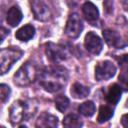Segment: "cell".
I'll list each match as a JSON object with an SVG mask.
<instances>
[{
	"label": "cell",
	"instance_id": "3",
	"mask_svg": "<svg viewBox=\"0 0 128 128\" xmlns=\"http://www.w3.org/2000/svg\"><path fill=\"white\" fill-rule=\"evenodd\" d=\"M23 51L18 47H9L0 49V75L9 71L12 65L21 58Z\"/></svg>",
	"mask_w": 128,
	"mask_h": 128
},
{
	"label": "cell",
	"instance_id": "13",
	"mask_svg": "<svg viewBox=\"0 0 128 128\" xmlns=\"http://www.w3.org/2000/svg\"><path fill=\"white\" fill-rule=\"evenodd\" d=\"M122 95V89L121 86H119L117 83H114L112 85H110L106 91L105 94V99L108 103L110 104H117L121 98Z\"/></svg>",
	"mask_w": 128,
	"mask_h": 128
},
{
	"label": "cell",
	"instance_id": "9",
	"mask_svg": "<svg viewBox=\"0 0 128 128\" xmlns=\"http://www.w3.org/2000/svg\"><path fill=\"white\" fill-rule=\"evenodd\" d=\"M31 9L35 19L39 21H48L51 17V12L46 3L39 0L31 1Z\"/></svg>",
	"mask_w": 128,
	"mask_h": 128
},
{
	"label": "cell",
	"instance_id": "7",
	"mask_svg": "<svg viewBox=\"0 0 128 128\" xmlns=\"http://www.w3.org/2000/svg\"><path fill=\"white\" fill-rule=\"evenodd\" d=\"M116 73L115 65L109 61L105 60L99 62L95 67V78L97 81H104L112 78Z\"/></svg>",
	"mask_w": 128,
	"mask_h": 128
},
{
	"label": "cell",
	"instance_id": "23",
	"mask_svg": "<svg viewBox=\"0 0 128 128\" xmlns=\"http://www.w3.org/2000/svg\"><path fill=\"white\" fill-rule=\"evenodd\" d=\"M126 118H127V115L125 114V115H123V116H122V119H121V123H122V125H123V127H124V128H128Z\"/></svg>",
	"mask_w": 128,
	"mask_h": 128
},
{
	"label": "cell",
	"instance_id": "20",
	"mask_svg": "<svg viewBox=\"0 0 128 128\" xmlns=\"http://www.w3.org/2000/svg\"><path fill=\"white\" fill-rule=\"evenodd\" d=\"M54 101H55V107L57 108L58 111H60L62 113H64L67 110V108L69 107V104H70L69 99L65 95H58V96H56Z\"/></svg>",
	"mask_w": 128,
	"mask_h": 128
},
{
	"label": "cell",
	"instance_id": "17",
	"mask_svg": "<svg viewBox=\"0 0 128 128\" xmlns=\"http://www.w3.org/2000/svg\"><path fill=\"white\" fill-rule=\"evenodd\" d=\"M83 122L81 118L76 114H68L63 119L64 128H82Z\"/></svg>",
	"mask_w": 128,
	"mask_h": 128
},
{
	"label": "cell",
	"instance_id": "2",
	"mask_svg": "<svg viewBox=\"0 0 128 128\" xmlns=\"http://www.w3.org/2000/svg\"><path fill=\"white\" fill-rule=\"evenodd\" d=\"M38 69L35 64L26 62L14 74V83L17 86H28L38 77Z\"/></svg>",
	"mask_w": 128,
	"mask_h": 128
},
{
	"label": "cell",
	"instance_id": "24",
	"mask_svg": "<svg viewBox=\"0 0 128 128\" xmlns=\"http://www.w3.org/2000/svg\"><path fill=\"white\" fill-rule=\"evenodd\" d=\"M19 128H27L25 125H21V126H19Z\"/></svg>",
	"mask_w": 128,
	"mask_h": 128
},
{
	"label": "cell",
	"instance_id": "14",
	"mask_svg": "<svg viewBox=\"0 0 128 128\" xmlns=\"http://www.w3.org/2000/svg\"><path fill=\"white\" fill-rule=\"evenodd\" d=\"M22 17H23V14L21 9L18 6H12L11 8H9L7 12L6 21L11 27H16L21 22Z\"/></svg>",
	"mask_w": 128,
	"mask_h": 128
},
{
	"label": "cell",
	"instance_id": "5",
	"mask_svg": "<svg viewBox=\"0 0 128 128\" xmlns=\"http://www.w3.org/2000/svg\"><path fill=\"white\" fill-rule=\"evenodd\" d=\"M28 107L24 101L17 100L9 108V119L12 124H18L27 117Z\"/></svg>",
	"mask_w": 128,
	"mask_h": 128
},
{
	"label": "cell",
	"instance_id": "8",
	"mask_svg": "<svg viewBox=\"0 0 128 128\" xmlns=\"http://www.w3.org/2000/svg\"><path fill=\"white\" fill-rule=\"evenodd\" d=\"M84 46L86 50L92 54H99L103 48V42L101 38L94 32L90 31L86 34L84 39Z\"/></svg>",
	"mask_w": 128,
	"mask_h": 128
},
{
	"label": "cell",
	"instance_id": "25",
	"mask_svg": "<svg viewBox=\"0 0 128 128\" xmlns=\"http://www.w3.org/2000/svg\"><path fill=\"white\" fill-rule=\"evenodd\" d=\"M0 128H5V127H4V126H1V125H0Z\"/></svg>",
	"mask_w": 128,
	"mask_h": 128
},
{
	"label": "cell",
	"instance_id": "21",
	"mask_svg": "<svg viewBox=\"0 0 128 128\" xmlns=\"http://www.w3.org/2000/svg\"><path fill=\"white\" fill-rule=\"evenodd\" d=\"M11 93V89L6 84H0V101H6Z\"/></svg>",
	"mask_w": 128,
	"mask_h": 128
},
{
	"label": "cell",
	"instance_id": "1",
	"mask_svg": "<svg viewBox=\"0 0 128 128\" xmlns=\"http://www.w3.org/2000/svg\"><path fill=\"white\" fill-rule=\"evenodd\" d=\"M39 84L48 92L54 93L60 91L67 82L68 71L62 66H50L39 72Z\"/></svg>",
	"mask_w": 128,
	"mask_h": 128
},
{
	"label": "cell",
	"instance_id": "15",
	"mask_svg": "<svg viewBox=\"0 0 128 128\" xmlns=\"http://www.w3.org/2000/svg\"><path fill=\"white\" fill-rule=\"evenodd\" d=\"M34 35H35V28L31 24L24 25L23 27L18 29L15 33V37L18 40L24 41V42H27V41L31 40L34 37Z\"/></svg>",
	"mask_w": 128,
	"mask_h": 128
},
{
	"label": "cell",
	"instance_id": "22",
	"mask_svg": "<svg viewBox=\"0 0 128 128\" xmlns=\"http://www.w3.org/2000/svg\"><path fill=\"white\" fill-rule=\"evenodd\" d=\"M9 34V31L4 28V27H0V44L2 43V41L5 39V37Z\"/></svg>",
	"mask_w": 128,
	"mask_h": 128
},
{
	"label": "cell",
	"instance_id": "4",
	"mask_svg": "<svg viewBox=\"0 0 128 128\" xmlns=\"http://www.w3.org/2000/svg\"><path fill=\"white\" fill-rule=\"evenodd\" d=\"M45 54L47 59L52 63H58L60 61L66 60L69 55V49L63 44H55L48 42L45 45Z\"/></svg>",
	"mask_w": 128,
	"mask_h": 128
},
{
	"label": "cell",
	"instance_id": "19",
	"mask_svg": "<svg viewBox=\"0 0 128 128\" xmlns=\"http://www.w3.org/2000/svg\"><path fill=\"white\" fill-rule=\"evenodd\" d=\"M112 116H113V109L108 105H102L99 108L97 121L99 123H104V122L108 121Z\"/></svg>",
	"mask_w": 128,
	"mask_h": 128
},
{
	"label": "cell",
	"instance_id": "18",
	"mask_svg": "<svg viewBox=\"0 0 128 128\" xmlns=\"http://www.w3.org/2000/svg\"><path fill=\"white\" fill-rule=\"evenodd\" d=\"M78 111L80 114H82L85 117H91L94 115V113L96 111V107L92 101H86L79 105Z\"/></svg>",
	"mask_w": 128,
	"mask_h": 128
},
{
	"label": "cell",
	"instance_id": "16",
	"mask_svg": "<svg viewBox=\"0 0 128 128\" xmlns=\"http://www.w3.org/2000/svg\"><path fill=\"white\" fill-rule=\"evenodd\" d=\"M89 92H90V89L88 87H86L78 82L74 83L70 89V93H71L72 97H74L76 99H83V98L87 97Z\"/></svg>",
	"mask_w": 128,
	"mask_h": 128
},
{
	"label": "cell",
	"instance_id": "10",
	"mask_svg": "<svg viewBox=\"0 0 128 128\" xmlns=\"http://www.w3.org/2000/svg\"><path fill=\"white\" fill-rule=\"evenodd\" d=\"M103 37L105 42L108 44V46L116 48V49H122L126 46L125 41L122 39L121 35L114 31V30H110V29H106L102 32Z\"/></svg>",
	"mask_w": 128,
	"mask_h": 128
},
{
	"label": "cell",
	"instance_id": "6",
	"mask_svg": "<svg viewBox=\"0 0 128 128\" xmlns=\"http://www.w3.org/2000/svg\"><path fill=\"white\" fill-rule=\"evenodd\" d=\"M83 30V23L80 16L77 13H72L69 15V18L65 27V34L72 39L79 37Z\"/></svg>",
	"mask_w": 128,
	"mask_h": 128
},
{
	"label": "cell",
	"instance_id": "12",
	"mask_svg": "<svg viewBox=\"0 0 128 128\" xmlns=\"http://www.w3.org/2000/svg\"><path fill=\"white\" fill-rule=\"evenodd\" d=\"M82 12L85 19L90 23H95L99 18V11L92 2H85L82 6Z\"/></svg>",
	"mask_w": 128,
	"mask_h": 128
},
{
	"label": "cell",
	"instance_id": "11",
	"mask_svg": "<svg viewBox=\"0 0 128 128\" xmlns=\"http://www.w3.org/2000/svg\"><path fill=\"white\" fill-rule=\"evenodd\" d=\"M57 126L58 118L48 112H42L36 120L37 128H57Z\"/></svg>",
	"mask_w": 128,
	"mask_h": 128
}]
</instances>
